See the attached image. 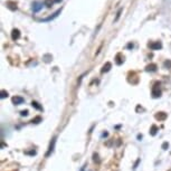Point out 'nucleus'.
<instances>
[{"label":"nucleus","instance_id":"1","mask_svg":"<svg viewBox=\"0 0 171 171\" xmlns=\"http://www.w3.org/2000/svg\"><path fill=\"white\" fill-rule=\"evenodd\" d=\"M152 96L157 99L161 96V90H160V83H156L152 87Z\"/></svg>","mask_w":171,"mask_h":171},{"label":"nucleus","instance_id":"2","mask_svg":"<svg viewBox=\"0 0 171 171\" xmlns=\"http://www.w3.org/2000/svg\"><path fill=\"white\" fill-rule=\"evenodd\" d=\"M55 143H56V138H53L52 139V142H50L49 144V148H48V151L46 153V157H49L54 151V148H55Z\"/></svg>","mask_w":171,"mask_h":171},{"label":"nucleus","instance_id":"3","mask_svg":"<svg viewBox=\"0 0 171 171\" xmlns=\"http://www.w3.org/2000/svg\"><path fill=\"white\" fill-rule=\"evenodd\" d=\"M11 101L15 105H20V104H23L25 100H24L21 96H14V97L11 99Z\"/></svg>","mask_w":171,"mask_h":171},{"label":"nucleus","instance_id":"4","mask_svg":"<svg viewBox=\"0 0 171 171\" xmlns=\"http://www.w3.org/2000/svg\"><path fill=\"white\" fill-rule=\"evenodd\" d=\"M149 47L151 48V49H160V48H162V44L160 42H157L154 44H149Z\"/></svg>","mask_w":171,"mask_h":171},{"label":"nucleus","instance_id":"5","mask_svg":"<svg viewBox=\"0 0 171 171\" xmlns=\"http://www.w3.org/2000/svg\"><path fill=\"white\" fill-rule=\"evenodd\" d=\"M11 37L14 40H16V39H18L19 37H20V31L18 30V29H14L11 33Z\"/></svg>","mask_w":171,"mask_h":171},{"label":"nucleus","instance_id":"6","mask_svg":"<svg viewBox=\"0 0 171 171\" xmlns=\"http://www.w3.org/2000/svg\"><path fill=\"white\" fill-rule=\"evenodd\" d=\"M42 8H43V5L39 4V2H35V4L33 5V10H34L35 12H38Z\"/></svg>","mask_w":171,"mask_h":171},{"label":"nucleus","instance_id":"7","mask_svg":"<svg viewBox=\"0 0 171 171\" xmlns=\"http://www.w3.org/2000/svg\"><path fill=\"white\" fill-rule=\"evenodd\" d=\"M167 118V114L164 113V112H159L158 114H156V119L157 120H164V119Z\"/></svg>","mask_w":171,"mask_h":171},{"label":"nucleus","instance_id":"8","mask_svg":"<svg viewBox=\"0 0 171 171\" xmlns=\"http://www.w3.org/2000/svg\"><path fill=\"white\" fill-rule=\"evenodd\" d=\"M158 131H159V128H158V126H157V125H152L151 129H150V134L154 137L157 133H158Z\"/></svg>","mask_w":171,"mask_h":171},{"label":"nucleus","instance_id":"9","mask_svg":"<svg viewBox=\"0 0 171 171\" xmlns=\"http://www.w3.org/2000/svg\"><path fill=\"white\" fill-rule=\"evenodd\" d=\"M147 71H148V72H156L157 71V65L156 64H150V65H148V66H147Z\"/></svg>","mask_w":171,"mask_h":171},{"label":"nucleus","instance_id":"10","mask_svg":"<svg viewBox=\"0 0 171 171\" xmlns=\"http://www.w3.org/2000/svg\"><path fill=\"white\" fill-rule=\"evenodd\" d=\"M111 67H112V64L111 63H106V64L103 66V69H102V73H106L109 72L111 69Z\"/></svg>","mask_w":171,"mask_h":171},{"label":"nucleus","instance_id":"11","mask_svg":"<svg viewBox=\"0 0 171 171\" xmlns=\"http://www.w3.org/2000/svg\"><path fill=\"white\" fill-rule=\"evenodd\" d=\"M31 105H33V107H35V109H37V110H39V111L43 110V107L39 105V103H38V102H35V101H33V102H31Z\"/></svg>","mask_w":171,"mask_h":171},{"label":"nucleus","instance_id":"12","mask_svg":"<svg viewBox=\"0 0 171 171\" xmlns=\"http://www.w3.org/2000/svg\"><path fill=\"white\" fill-rule=\"evenodd\" d=\"M93 160H94V162H96V163H100V162H101V160H100L97 153H94V154H93Z\"/></svg>","mask_w":171,"mask_h":171},{"label":"nucleus","instance_id":"13","mask_svg":"<svg viewBox=\"0 0 171 171\" xmlns=\"http://www.w3.org/2000/svg\"><path fill=\"white\" fill-rule=\"evenodd\" d=\"M0 97H1V99H6V97H8V92H6L5 90H2V91H1V95H0Z\"/></svg>","mask_w":171,"mask_h":171},{"label":"nucleus","instance_id":"14","mask_svg":"<svg viewBox=\"0 0 171 171\" xmlns=\"http://www.w3.org/2000/svg\"><path fill=\"white\" fill-rule=\"evenodd\" d=\"M40 121H42V118H40V116H37V118H35L31 122H33V123H39Z\"/></svg>","mask_w":171,"mask_h":171},{"label":"nucleus","instance_id":"15","mask_svg":"<svg viewBox=\"0 0 171 171\" xmlns=\"http://www.w3.org/2000/svg\"><path fill=\"white\" fill-rule=\"evenodd\" d=\"M161 148L163 149V150H167V149L169 148V143H168V142H163V143H162V147H161Z\"/></svg>","mask_w":171,"mask_h":171},{"label":"nucleus","instance_id":"16","mask_svg":"<svg viewBox=\"0 0 171 171\" xmlns=\"http://www.w3.org/2000/svg\"><path fill=\"white\" fill-rule=\"evenodd\" d=\"M20 115H21V116H27V115H28V111L27 110L20 111Z\"/></svg>","mask_w":171,"mask_h":171},{"label":"nucleus","instance_id":"17","mask_svg":"<svg viewBox=\"0 0 171 171\" xmlns=\"http://www.w3.org/2000/svg\"><path fill=\"white\" fill-rule=\"evenodd\" d=\"M164 66H166V67H168V68H169V67H171V62L170 61L164 62Z\"/></svg>","mask_w":171,"mask_h":171},{"label":"nucleus","instance_id":"18","mask_svg":"<svg viewBox=\"0 0 171 171\" xmlns=\"http://www.w3.org/2000/svg\"><path fill=\"white\" fill-rule=\"evenodd\" d=\"M139 162H140V159L138 160L137 162H135V164H134V167H133V169H137V167H138V164H139Z\"/></svg>","mask_w":171,"mask_h":171},{"label":"nucleus","instance_id":"19","mask_svg":"<svg viewBox=\"0 0 171 171\" xmlns=\"http://www.w3.org/2000/svg\"><path fill=\"white\" fill-rule=\"evenodd\" d=\"M102 137H107V132L103 133V134H102Z\"/></svg>","mask_w":171,"mask_h":171},{"label":"nucleus","instance_id":"20","mask_svg":"<svg viewBox=\"0 0 171 171\" xmlns=\"http://www.w3.org/2000/svg\"><path fill=\"white\" fill-rule=\"evenodd\" d=\"M138 139L141 141V139H142V135H140V134H139V135H138Z\"/></svg>","mask_w":171,"mask_h":171}]
</instances>
